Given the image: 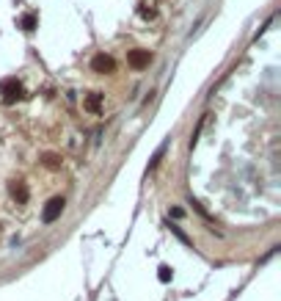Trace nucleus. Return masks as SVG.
Segmentation results:
<instances>
[{
	"mask_svg": "<svg viewBox=\"0 0 281 301\" xmlns=\"http://www.w3.org/2000/svg\"><path fill=\"white\" fill-rule=\"evenodd\" d=\"M127 61H130V67L132 69H144V67H149L152 55H149V50H130Z\"/></svg>",
	"mask_w": 281,
	"mask_h": 301,
	"instance_id": "obj_4",
	"label": "nucleus"
},
{
	"mask_svg": "<svg viewBox=\"0 0 281 301\" xmlns=\"http://www.w3.org/2000/svg\"><path fill=\"white\" fill-rule=\"evenodd\" d=\"M83 105H85V108H88L91 113H97L99 108H102V94H99V91H91V94L83 100Z\"/></svg>",
	"mask_w": 281,
	"mask_h": 301,
	"instance_id": "obj_5",
	"label": "nucleus"
},
{
	"mask_svg": "<svg viewBox=\"0 0 281 301\" xmlns=\"http://www.w3.org/2000/svg\"><path fill=\"white\" fill-rule=\"evenodd\" d=\"M141 17L152 19V17H154V9H146V3H144V6H141Z\"/></svg>",
	"mask_w": 281,
	"mask_h": 301,
	"instance_id": "obj_11",
	"label": "nucleus"
},
{
	"mask_svg": "<svg viewBox=\"0 0 281 301\" xmlns=\"http://www.w3.org/2000/svg\"><path fill=\"white\" fill-rule=\"evenodd\" d=\"M168 279H171V268L163 266V268H160V282H168Z\"/></svg>",
	"mask_w": 281,
	"mask_h": 301,
	"instance_id": "obj_10",
	"label": "nucleus"
},
{
	"mask_svg": "<svg viewBox=\"0 0 281 301\" xmlns=\"http://www.w3.org/2000/svg\"><path fill=\"white\" fill-rule=\"evenodd\" d=\"M64 205H66V202H64V196H55V199H50V202H47V205H44V213H42V218L47 224H52L55 221V218H58L61 213H64Z\"/></svg>",
	"mask_w": 281,
	"mask_h": 301,
	"instance_id": "obj_2",
	"label": "nucleus"
},
{
	"mask_svg": "<svg viewBox=\"0 0 281 301\" xmlns=\"http://www.w3.org/2000/svg\"><path fill=\"white\" fill-rule=\"evenodd\" d=\"M11 196L17 199L19 205H25L28 196H31V194H28V185L25 182H14V185H11Z\"/></svg>",
	"mask_w": 281,
	"mask_h": 301,
	"instance_id": "obj_6",
	"label": "nucleus"
},
{
	"mask_svg": "<svg viewBox=\"0 0 281 301\" xmlns=\"http://www.w3.org/2000/svg\"><path fill=\"white\" fill-rule=\"evenodd\" d=\"M19 25H22V31L33 34V31H36V14H25V17L19 19Z\"/></svg>",
	"mask_w": 281,
	"mask_h": 301,
	"instance_id": "obj_7",
	"label": "nucleus"
},
{
	"mask_svg": "<svg viewBox=\"0 0 281 301\" xmlns=\"http://www.w3.org/2000/svg\"><path fill=\"white\" fill-rule=\"evenodd\" d=\"M165 146H168V144H163V146H157V152H154V158H152V160H149V169H154V166L160 163V158H163V155H165Z\"/></svg>",
	"mask_w": 281,
	"mask_h": 301,
	"instance_id": "obj_9",
	"label": "nucleus"
},
{
	"mask_svg": "<svg viewBox=\"0 0 281 301\" xmlns=\"http://www.w3.org/2000/svg\"><path fill=\"white\" fill-rule=\"evenodd\" d=\"M91 69L97 72V75H108V72H113V69H116V61H113L111 55H105V53H99V55H94Z\"/></svg>",
	"mask_w": 281,
	"mask_h": 301,
	"instance_id": "obj_3",
	"label": "nucleus"
},
{
	"mask_svg": "<svg viewBox=\"0 0 281 301\" xmlns=\"http://www.w3.org/2000/svg\"><path fill=\"white\" fill-rule=\"evenodd\" d=\"M171 232L177 235L179 241H185V243H187V235H185V232H182V230H179V227H171Z\"/></svg>",
	"mask_w": 281,
	"mask_h": 301,
	"instance_id": "obj_12",
	"label": "nucleus"
},
{
	"mask_svg": "<svg viewBox=\"0 0 281 301\" xmlns=\"http://www.w3.org/2000/svg\"><path fill=\"white\" fill-rule=\"evenodd\" d=\"M0 97H3V103L6 105H14L22 97V83L17 78H6L0 80Z\"/></svg>",
	"mask_w": 281,
	"mask_h": 301,
	"instance_id": "obj_1",
	"label": "nucleus"
},
{
	"mask_svg": "<svg viewBox=\"0 0 281 301\" xmlns=\"http://www.w3.org/2000/svg\"><path fill=\"white\" fill-rule=\"evenodd\" d=\"M44 166H47V169H61V158L55 155V152H47V155H44Z\"/></svg>",
	"mask_w": 281,
	"mask_h": 301,
	"instance_id": "obj_8",
	"label": "nucleus"
}]
</instances>
